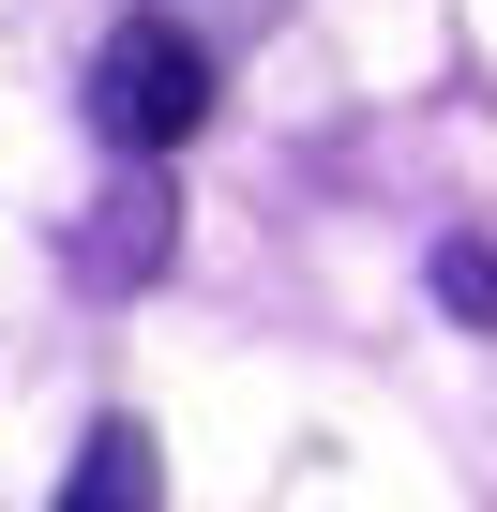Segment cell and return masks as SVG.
Wrapping results in <instances>:
<instances>
[{"instance_id":"obj_4","label":"cell","mask_w":497,"mask_h":512,"mask_svg":"<svg viewBox=\"0 0 497 512\" xmlns=\"http://www.w3.org/2000/svg\"><path fill=\"white\" fill-rule=\"evenodd\" d=\"M437 302L467 332H497V241H437Z\"/></svg>"},{"instance_id":"obj_2","label":"cell","mask_w":497,"mask_h":512,"mask_svg":"<svg viewBox=\"0 0 497 512\" xmlns=\"http://www.w3.org/2000/svg\"><path fill=\"white\" fill-rule=\"evenodd\" d=\"M166 256H181V181H166V166H121V181L91 196V226H76V272L121 302V287L166 272Z\"/></svg>"},{"instance_id":"obj_1","label":"cell","mask_w":497,"mask_h":512,"mask_svg":"<svg viewBox=\"0 0 497 512\" xmlns=\"http://www.w3.org/2000/svg\"><path fill=\"white\" fill-rule=\"evenodd\" d=\"M196 121H211V46L166 31V16H121L106 61H91V136H106L121 166H166Z\"/></svg>"},{"instance_id":"obj_3","label":"cell","mask_w":497,"mask_h":512,"mask_svg":"<svg viewBox=\"0 0 497 512\" xmlns=\"http://www.w3.org/2000/svg\"><path fill=\"white\" fill-rule=\"evenodd\" d=\"M151 497H166V452H151V422H91V452H76L61 512H151Z\"/></svg>"}]
</instances>
